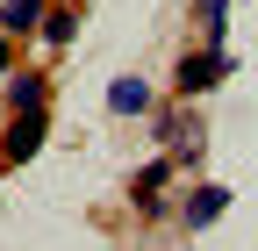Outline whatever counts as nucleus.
Listing matches in <instances>:
<instances>
[{"label":"nucleus","instance_id":"20e7f679","mask_svg":"<svg viewBox=\"0 0 258 251\" xmlns=\"http://www.w3.org/2000/svg\"><path fill=\"white\" fill-rule=\"evenodd\" d=\"M108 101H115V115H144V108H151V86H144V79H115Z\"/></svg>","mask_w":258,"mask_h":251},{"label":"nucleus","instance_id":"f03ea898","mask_svg":"<svg viewBox=\"0 0 258 251\" xmlns=\"http://www.w3.org/2000/svg\"><path fill=\"white\" fill-rule=\"evenodd\" d=\"M36 144H43V108H22V122L8 130V158H29Z\"/></svg>","mask_w":258,"mask_h":251},{"label":"nucleus","instance_id":"7ed1b4c3","mask_svg":"<svg viewBox=\"0 0 258 251\" xmlns=\"http://www.w3.org/2000/svg\"><path fill=\"white\" fill-rule=\"evenodd\" d=\"M222 208H230V194H222V186H201V194L186 201V223H194V230H208V223H215Z\"/></svg>","mask_w":258,"mask_h":251},{"label":"nucleus","instance_id":"39448f33","mask_svg":"<svg viewBox=\"0 0 258 251\" xmlns=\"http://www.w3.org/2000/svg\"><path fill=\"white\" fill-rule=\"evenodd\" d=\"M0 22H8V29H36V22H43V0H8Z\"/></svg>","mask_w":258,"mask_h":251},{"label":"nucleus","instance_id":"423d86ee","mask_svg":"<svg viewBox=\"0 0 258 251\" xmlns=\"http://www.w3.org/2000/svg\"><path fill=\"white\" fill-rule=\"evenodd\" d=\"M0 72H8V43H0Z\"/></svg>","mask_w":258,"mask_h":251},{"label":"nucleus","instance_id":"f257e3e1","mask_svg":"<svg viewBox=\"0 0 258 251\" xmlns=\"http://www.w3.org/2000/svg\"><path fill=\"white\" fill-rule=\"evenodd\" d=\"M222 72H230V57H222V50H201V57H186V65H179V93H208Z\"/></svg>","mask_w":258,"mask_h":251}]
</instances>
